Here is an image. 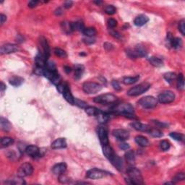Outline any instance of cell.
<instances>
[{"label":"cell","instance_id":"cell-1","mask_svg":"<svg viewBox=\"0 0 185 185\" xmlns=\"http://www.w3.org/2000/svg\"><path fill=\"white\" fill-rule=\"evenodd\" d=\"M127 174L128 179L127 183L131 184H143V178L142 176L140 171L135 167H129L127 170Z\"/></svg>","mask_w":185,"mask_h":185},{"label":"cell","instance_id":"cell-2","mask_svg":"<svg viewBox=\"0 0 185 185\" xmlns=\"http://www.w3.org/2000/svg\"><path fill=\"white\" fill-rule=\"evenodd\" d=\"M112 112L124 115L131 118L134 117V108L129 104H120L113 107Z\"/></svg>","mask_w":185,"mask_h":185},{"label":"cell","instance_id":"cell-3","mask_svg":"<svg viewBox=\"0 0 185 185\" xmlns=\"http://www.w3.org/2000/svg\"><path fill=\"white\" fill-rule=\"evenodd\" d=\"M151 88V84L148 83H143L138 86H135V87L130 88L128 91L127 95L129 96H137L143 93H146Z\"/></svg>","mask_w":185,"mask_h":185},{"label":"cell","instance_id":"cell-4","mask_svg":"<svg viewBox=\"0 0 185 185\" xmlns=\"http://www.w3.org/2000/svg\"><path fill=\"white\" fill-rule=\"evenodd\" d=\"M95 103L101 104H114L117 101V98L114 95L111 93H106V94L100 95L93 99Z\"/></svg>","mask_w":185,"mask_h":185},{"label":"cell","instance_id":"cell-5","mask_svg":"<svg viewBox=\"0 0 185 185\" xmlns=\"http://www.w3.org/2000/svg\"><path fill=\"white\" fill-rule=\"evenodd\" d=\"M102 86L94 82H86L83 85V90L87 94H95L102 89Z\"/></svg>","mask_w":185,"mask_h":185},{"label":"cell","instance_id":"cell-6","mask_svg":"<svg viewBox=\"0 0 185 185\" xmlns=\"http://www.w3.org/2000/svg\"><path fill=\"white\" fill-rule=\"evenodd\" d=\"M157 104V99L153 96H146L144 98H142L138 101V104L144 109H152L156 106Z\"/></svg>","mask_w":185,"mask_h":185},{"label":"cell","instance_id":"cell-7","mask_svg":"<svg viewBox=\"0 0 185 185\" xmlns=\"http://www.w3.org/2000/svg\"><path fill=\"white\" fill-rule=\"evenodd\" d=\"M111 173L107 172V171H104V170L94 168V169H90L89 171H88V172L86 173V176L91 179H99L105 177V176L109 175Z\"/></svg>","mask_w":185,"mask_h":185},{"label":"cell","instance_id":"cell-8","mask_svg":"<svg viewBox=\"0 0 185 185\" xmlns=\"http://www.w3.org/2000/svg\"><path fill=\"white\" fill-rule=\"evenodd\" d=\"M175 99V94L172 91H163L159 94L158 97V100L161 104H170V103L173 102Z\"/></svg>","mask_w":185,"mask_h":185},{"label":"cell","instance_id":"cell-9","mask_svg":"<svg viewBox=\"0 0 185 185\" xmlns=\"http://www.w3.org/2000/svg\"><path fill=\"white\" fill-rule=\"evenodd\" d=\"M33 172V167L29 163H25L20 166L18 171V176L21 177L28 176L31 175Z\"/></svg>","mask_w":185,"mask_h":185},{"label":"cell","instance_id":"cell-10","mask_svg":"<svg viewBox=\"0 0 185 185\" xmlns=\"http://www.w3.org/2000/svg\"><path fill=\"white\" fill-rule=\"evenodd\" d=\"M19 50V47L18 45L12 44H7L1 46L0 52L1 54H9L12 53L17 52Z\"/></svg>","mask_w":185,"mask_h":185},{"label":"cell","instance_id":"cell-11","mask_svg":"<svg viewBox=\"0 0 185 185\" xmlns=\"http://www.w3.org/2000/svg\"><path fill=\"white\" fill-rule=\"evenodd\" d=\"M98 135L102 146L109 144V137H108L107 130L104 127H99L98 129Z\"/></svg>","mask_w":185,"mask_h":185},{"label":"cell","instance_id":"cell-12","mask_svg":"<svg viewBox=\"0 0 185 185\" xmlns=\"http://www.w3.org/2000/svg\"><path fill=\"white\" fill-rule=\"evenodd\" d=\"M40 45H41V51H40V53L44 55L45 57L48 59V58L50 56V48L46 38L44 37L41 38V39H40Z\"/></svg>","mask_w":185,"mask_h":185},{"label":"cell","instance_id":"cell-13","mask_svg":"<svg viewBox=\"0 0 185 185\" xmlns=\"http://www.w3.org/2000/svg\"><path fill=\"white\" fill-rule=\"evenodd\" d=\"M113 135L119 140H126L129 137V133L127 130L123 129H114L113 131Z\"/></svg>","mask_w":185,"mask_h":185},{"label":"cell","instance_id":"cell-14","mask_svg":"<svg viewBox=\"0 0 185 185\" xmlns=\"http://www.w3.org/2000/svg\"><path fill=\"white\" fill-rule=\"evenodd\" d=\"M26 153H27L29 156L33 158L38 157L41 156V149H39L37 146H28L26 148Z\"/></svg>","mask_w":185,"mask_h":185},{"label":"cell","instance_id":"cell-15","mask_svg":"<svg viewBox=\"0 0 185 185\" xmlns=\"http://www.w3.org/2000/svg\"><path fill=\"white\" fill-rule=\"evenodd\" d=\"M67 171V165L64 163H59L54 165L52 168V172L55 175H59L64 174Z\"/></svg>","mask_w":185,"mask_h":185},{"label":"cell","instance_id":"cell-16","mask_svg":"<svg viewBox=\"0 0 185 185\" xmlns=\"http://www.w3.org/2000/svg\"><path fill=\"white\" fill-rule=\"evenodd\" d=\"M132 127L134 128L136 130L140 131V132H149L151 130V127L148 124H142L140 122H138V121H135L131 124Z\"/></svg>","mask_w":185,"mask_h":185},{"label":"cell","instance_id":"cell-17","mask_svg":"<svg viewBox=\"0 0 185 185\" xmlns=\"http://www.w3.org/2000/svg\"><path fill=\"white\" fill-rule=\"evenodd\" d=\"M103 148V153H104V156H106V158L109 160V161H111L112 160V158L114 157L115 154L114 150L111 146L109 145H106V146H102Z\"/></svg>","mask_w":185,"mask_h":185},{"label":"cell","instance_id":"cell-18","mask_svg":"<svg viewBox=\"0 0 185 185\" xmlns=\"http://www.w3.org/2000/svg\"><path fill=\"white\" fill-rule=\"evenodd\" d=\"M61 94L63 95V97H64V99H65L68 103H69V104L72 105L75 104V98H74V96L72 94L70 89H69V85L67 86L65 89H64V92L61 93Z\"/></svg>","mask_w":185,"mask_h":185},{"label":"cell","instance_id":"cell-19","mask_svg":"<svg viewBox=\"0 0 185 185\" xmlns=\"http://www.w3.org/2000/svg\"><path fill=\"white\" fill-rule=\"evenodd\" d=\"M110 162L114 165L118 171H121L123 170V168H124V163H123L122 159L120 157H119L117 155H115L114 157L112 158V160H111Z\"/></svg>","mask_w":185,"mask_h":185},{"label":"cell","instance_id":"cell-20","mask_svg":"<svg viewBox=\"0 0 185 185\" xmlns=\"http://www.w3.org/2000/svg\"><path fill=\"white\" fill-rule=\"evenodd\" d=\"M67 147V142L64 138H58L51 143V148L53 149H60Z\"/></svg>","mask_w":185,"mask_h":185},{"label":"cell","instance_id":"cell-21","mask_svg":"<svg viewBox=\"0 0 185 185\" xmlns=\"http://www.w3.org/2000/svg\"><path fill=\"white\" fill-rule=\"evenodd\" d=\"M148 20H149V18L147 16L145 15H140L135 19L134 23L136 26L140 27V26L146 25L148 22Z\"/></svg>","mask_w":185,"mask_h":185},{"label":"cell","instance_id":"cell-22","mask_svg":"<svg viewBox=\"0 0 185 185\" xmlns=\"http://www.w3.org/2000/svg\"><path fill=\"white\" fill-rule=\"evenodd\" d=\"M134 50L137 57H144L147 55V50H146L144 46L141 44L137 45Z\"/></svg>","mask_w":185,"mask_h":185},{"label":"cell","instance_id":"cell-23","mask_svg":"<svg viewBox=\"0 0 185 185\" xmlns=\"http://www.w3.org/2000/svg\"><path fill=\"white\" fill-rule=\"evenodd\" d=\"M23 82H24V79L19 76H12L9 80L10 84L13 86H15V87H18V86H21L23 83Z\"/></svg>","mask_w":185,"mask_h":185},{"label":"cell","instance_id":"cell-24","mask_svg":"<svg viewBox=\"0 0 185 185\" xmlns=\"http://www.w3.org/2000/svg\"><path fill=\"white\" fill-rule=\"evenodd\" d=\"M135 140L137 144L139 145L141 147H146L149 144V141H148V138L142 135H138L135 137Z\"/></svg>","mask_w":185,"mask_h":185},{"label":"cell","instance_id":"cell-25","mask_svg":"<svg viewBox=\"0 0 185 185\" xmlns=\"http://www.w3.org/2000/svg\"><path fill=\"white\" fill-rule=\"evenodd\" d=\"M96 117H97L98 121H99L100 123L104 124V123H106L109 120L110 115L109 114H108V113H105L100 111L97 116H96Z\"/></svg>","mask_w":185,"mask_h":185},{"label":"cell","instance_id":"cell-26","mask_svg":"<svg viewBox=\"0 0 185 185\" xmlns=\"http://www.w3.org/2000/svg\"><path fill=\"white\" fill-rule=\"evenodd\" d=\"M23 177L18 176V177H14L12 179H9L7 181H4V184H25L26 181L23 179Z\"/></svg>","mask_w":185,"mask_h":185},{"label":"cell","instance_id":"cell-27","mask_svg":"<svg viewBox=\"0 0 185 185\" xmlns=\"http://www.w3.org/2000/svg\"><path fill=\"white\" fill-rule=\"evenodd\" d=\"M84 72V67L81 64H76L75 66V78L77 80L80 79Z\"/></svg>","mask_w":185,"mask_h":185},{"label":"cell","instance_id":"cell-28","mask_svg":"<svg viewBox=\"0 0 185 185\" xmlns=\"http://www.w3.org/2000/svg\"><path fill=\"white\" fill-rule=\"evenodd\" d=\"M0 124H1V129L5 132H9L12 128V125L10 121L4 117H1L0 119Z\"/></svg>","mask_w":185,"mask_h":185},{"label":"cell","instance_id":"cell-29","mask_svg":"<svg viewBox=\"0 0 185 185\" xmlns=\"http://www.w3.org/2000/svg\"><path fill=\"white\" fill-rule=\"evenodd\" d=\"M125 159L129 165H133L135 161V153L133 151H128L125 153Z\"/></svg>","mask_w":185,"mask_h":185},{"label":"cell","instance_id":"cell-30","mask_svg":"<svg viewBox=\"0 0 185 185\" xmlns=\"http://www.w3.org/2000/svg\"><path fill=\"white\" fill-rule=\"evenodd\" d=\"M71 27L72 31H82L83 32V30L85 29L84 24L81 21H77V22L71 23Z\"/></svg>","mask_w":185,"mask_h":185},{"label":"cell","instance_id":"cell-31","mask_svg":"<svg viewBox=\"0 0 185 185\" xmlns=\"http://www.w3.org/2000/svg\"><path fill=\"white\" fill-rule=\"evenodd\" d=\"M148 61L151 63V64H152L153 66L156 67H159L163 65V61L159 58L156 57V56H151L148 59Z\"/></svg>","mask_w":185,"mask_h":185},{"label":"cell","instance_id":"cell-32","mask_svg":"<svg viewBox=\"0 0 185 185\" xmlns=\"http://www.w3.org/2000/svg\"><path fill=\"white\" fill-rule=\"evenodd\" d=\"M140 80V76L135 77H126L123 79V83L125 85H132L135 83Z\"/></svg>","mask_w":185,"mask_h":185},{"label":"cell","instance_id":"cell-33","mask_svg":"<svg viewBox=\"0 0 185 185\" xmlns=\"http://www.w3.org/2000/svg\"><path fill=\"white\" fill-rule=\"evenodd\" d=\"M14 143V140L10 137H4L1 139V145L2 147H8Z\"/></svg>","mask_w":185,"mask_h":185},{"label":"cell","instance_id":"cell-34","mask_svg":"<svg viewBox=\"0 0 185 185\" xmlns=\"http://www.w3.org/2000/svg\"><path fill=\"white\" fill-rule=\"evenodd\" d=\"M86 114L89 116H96L99 113L100 110L98 109L97 108L94 107V106H88L87 108H86Z\"/></svg>","mask_w":185,"mask_h":185},{"label":"cell","instance_id":"cell-35","mask_svg":"<svg viewBox=\"0 0 185 185\" xmlns=\"http://www.w3.org/2000/svg\"><path fill=\"white\" fill-rule=\"evenodd\" d=\"M96 30L94 28H86L83 30V33L87 37H93L96 35Z\"/></svg>","mask_w":185,"mask_h":185},{"label":"cell","instance_id":"cell-36","mask_svg":"<svg viewBox=\"0 0 185 185\" xmlns=\"http://www.w3.org/2000/svg\"><path fill=\"white\" fill-rule=\"evenodd\" d=\"M176 78H177V88L179 91H183L184 89V75L181 73Z\"/></svg>","mask_w":185,"mask_h":185},{"label":"cell","instance_id":"cell-37","mask_svg":"<svg viewBox=\"0 0 185 185\" xmlns=\"http://www.w3.org/2000/svg\"><path fill=\"white\" fill-rule=\"evenodd\" d=\"M164 79L166 80L167 83L171 84L176 79V75L174 72H167L164 75Z\"/></svg>","mask_w":185,"mask_h":185},{"label":"cell","instance_id":"cell-38","mask_svg":"<svg viewBox=\"0 0 185 185\" xmlns=\"http://www.w3.org/2000/svg\"><path fill=\"white\" fill-rule=\"evenodd\" d=\"M182 46V41L180 38H174L172 42V47L175 49H181Z\"/></svg>","mask_w":185,"mask_h":185},{"label":"cell","instance_id":"cell-39","mask_svg":"<svg viewBox=\"0 0 185 185\" xmlns=\"http://www.w3.org/2000/svg\"><path fill=\"white\" fill-rule=\"evenodd\" d=\"M61 28L66 33H70L72 31L71 27V23L63 22L61 23Z\"/></svg>","mask_w":185,"mask_h":185},{"label":"cell","instance_id":"cell-40","mask_svg":"<svg viewBox=\"0 0 185 185\" xmlns=\"http://www.w3.org/2000/svg\"><path fill=\"white\" fill-rule=\"evenodd\" d=\"M148 133H150V135H151V136L154 137H163V135L162 132L160 131L159 129H152V128H151V130H150Z\"/></svg>","mask_w":185,"mask_h":185},{"label":"cell","instance_id":"cell-41","mask_svg":"<svg viewBox=\"0 0 185 185\" xmlns=\"http://www.w3.org/2000/svg\"><path fill=\"white\" fill-rule=\"evenodd\" d=\"M170 137L176 141H182L183 138H184V136H183L182 134L178 132H171L170 134Z\"/></svg>","mask_w":185,"mask_h":185},{"label":"cell","instance_id":"cell-42","mask_svg":"<svg viewBox=\"0 0 185 185\" xmlns=\"http://www.w3.org/2000/svg\"><path fill=\"white\" fill-rule=\"evenodd\" d=\"M54 53L56 56L61 58H66L67 56V54L65 51H64V50H62L61 49H58V48L55 49Z\"/></svg>","mask_w":185,"mask_h":185},{"label":"cell","instance_id":"cell-43","mask_svg":"<svg viewBox=\"0 0 185 185\" xmlns=\"http://www.w3.org/2000/svg\"><path fill=\"white\" fill-rule=\"evenodd\" d=\"M170 143L167 140H162L160 143V148L163 151H166L170 148Z\"/></svg>","mask_w":185,"mask_h":185},{"label":"cell","instance_id":"cell-44","mask_svg":"<svg viewBox=\"0 0 185 185\" xmlns=\"http://www.w3.org/2000/svg\"><path fill=\"white\" fill-rule=\"evenodd\" d=\"M74 105H76V106H78V107L81 108V109H86V108H87L88 106L87 103L85 102V101H81V100L77 99V98H75V100Z\"/></svg>","mask_w":185,"mask_h":185},{"label":"cell","instance_id":"cell-45","mask_svg":"<svg viewBox=\"0 0 185 185\" xmlns=\"http://www.w3.org/2000/svg\"><path fill=\"white\" fill-rule=\"evenodd\" d=\"M105 12H106V14L111 15H114L116 13V9L114 5H108L105 8Z\"/></svg>","mask_w":185,"mask_h":185},{"label":"cell","instance_id":"cell-46","mask_svg":"<svg viewBox=\"0 0 185 185\" xmlns=\"http://www.w3.org/2000/svg\"><path fill=\"white\" fill-rule=\"evenodd\" d=\"M174 38V37L172 36L171 33H168L167 38H166V45H167V47H172V42Z\"/></svg>","mask_w":185,"mask_h":185},{"label":"cell","instance_id":"cell-47","mask_svg":"<svg viewBox=\"0 0 185 185\" xmlns=\"http://www.w3.org/2000/svg\"><path fill=\"white\" fill-rule=\"evenodd\" d=\"M184 179H185L184 174L183 172H181V173H178V174L174 176L173 179H174V181H175V182H176V181H183V180H184Z\"/></svg>","mask_w":185,"mask_h":185},{"label":"cell","instance_id":"cell-48","mask_svg":"<svg viewBox=\"0 0 185 185\" xmlns=\"http://www.w3.org/2000/svg\"><path fill=\"white\" fill-rule=\"evenodd\" d=\"M179 30L183 36L185 35V20H181L179 23Z\"/></svg>","mask_w":185,"mask_h":185},{"label":"cell","instance_id":"cell-49","mask_svg":"<svg viewBox=\"0 0 185 185\" xmlns=\"http://www.w3.org/2000/svg\"><path fill=\"white\" fill-rule=\"evenodd\" d=\"M59 181L61 183H63V184H65V183H69V178H68L67 176H65L64 174H61L59 176Z\"/></svg>","mask_w":185,"mask_h":185},{"label":"cell","instance_id":"cell-50","mask_svg":"<svg viewBox=\"0 0 185 185\" xmlns=\"http://www.w3.org/2000/svg\"><path fill=\"white\" fill-rule=\"evenodd\" d=\"M108 26L111 29H112V28H115L117 26V21L113 19V18H110V19L108 20Z\"/></svg>","mask_w":185,"mask_h":185},{"label":"cell","instance_id":"cell-51","mask_svg":"<svg viewBox=\"0 0 185 185\" xmlns=\"http://www.w3.org/2000/svg\"><path fill=\"white\" fill-rule=\"evenodd\" d=\"M111 84H112V86L113 88H114L116 91H121V87L120 86L119 82L116 81V80H113L112 83H111Z\"/></svg>","mask_w":185,"mask_h":185},{"label":"cell","instance_id":"cell-52","mask_svg":"<svg viewBox=\"0 0 185 185\" xmlns=\"http://www.w3.org/2000/svg\"><path fill=\"white\" fill-rule=\"evenodd\" d=\"M83 41L87 44H92L93 43H95L96 40H95L94 38H93V37H87L86 38H84V39H83Z\"/></svg>","mask_w":185,"mask_h":185},{"label":"cell","instance_id":"cell-53","mask_svg":"<svg viewBox=\"0 0 185 185\" xmlns=\"http://www.w3.org/2000/svg\"><path fill=\"white\" fill-rule=\"evenodd\" d=\"M109 33H110V34H111L112 36H114V38H121V35L119 34V33H118L117 31H114V30L111 29V30H110Z\"/></svg>","mask_w":185,"mask_h":185},{"label":"cell","instance_id":"cell-54","mask_svg":"<svg viewBox=\"0 0 185 185\" xmlns=\"http://www.w3.org/2000/svg\"><path fill=\"white\" fill-rule=\"evenodd\" d=\"M39 3L38 1H35V0H32V1H30L28 2V7L31 8H34L38 5V4Z\"/></svg>","mask_w":185,"mask_h":185},{"label":"cell","instance_id":"cell-55","mask_svg":"<svg viewBox=\"0 0 185 185\" xmlns=\"http://www.w3.org/2000/svg\"><path fill=\"white\" fill-rule=\"evenodd\" d=\"M104 46L105 49H106V50H108V51H111V50H112L113 49H114V46H113L111 44H110V43H105Z\"/></svg>","mask_w":185,"mask_h":185},{"label":"cell","instance_id":"cell-56","mask_svg":"<svg viewBox=\"0 0 185 185\" xmlns=\"http://www.w3.org/2000/svg\"><path fill=\"white\" fill-rule=\"evenodd\" d=\"M120 148H121L122 150H124V151H127V150H128L129 148V144H127V143H121V144H120Z\"/></svg>","mask_w":185,"mask_h":185},{"label":"cell","instance_id":"cell-57","mask_svg":"<svg viewBox=\"0 0 185 185\" xmlns=\"http://www.w3.org/2000/svg\"><path fill=\"white\" fill-rule=\"evenodd\" d=\"M72 4H73V2L72 1H67L64 2V7L65 8H67V9H68V8L71 7L72 5Z\"/></svg>","mask_w":185,"mask_h":185},{"label":"cell","instance_id":"cell-58","mask_svg":"<svg viewBox=\"0 0 185 185\" xmlns=\"http://www.w3.org/2000/svg\"><path fill=\"white\" fill-rule=\"evenodd\" d=\"M0 19H1V25H3L7 20V17L4 15L1 14L0 15Z\"/></svg>","mask_w":185,"mask_h":185},{"label":"cell","instance_id":"cell-59","mask_svg":"<svg viewBox=\"0 0 185 185\" xmlns=\"http://www.w3.org/2000/svg\"><path fill=\"white\" fill-rule=\"evenodd\" d=\"M154 123L156 124V125H158V127H165L167 126V124H165V123L159 122V121H155Z\"/></svg>","mask_w":185,"mask_h":185},{"label":"cell","instance_id":"cell-60","mask_svg":"<svg viewBox=\"0 0 185 185\" xmlns=\"http://www.w3.org/2000/svg\"><path fill=\"white\" fill-rule=\"evenodd\" d=\"M64 71H65L67 73H70L72 72V68L68 66H65L64 67Z\"/></svg>","mask_w":185,"mask_h":185},{"label":"cell","instance_id":"cell-61","mask_svg":"<svg viewBox=\"0 0 185 185\" xmlns=\"http://www.w3.org/2000/svg\"><path fill=\"white\" fill-rule=\"evenodd\" d=\"M6 89V86L4 84V83L3 82H1V93H3L4 91V90Z\"/></svg>","mask_w":185,"mask_h":185},{"label":"cell","instance_id":"cell-62","mask_svg":"<svg viewBox=\"0 0 185 185\" xmlns=\"http://www.w3.org/2000/svg\"><path fill=\"white\" fill-rule=\"evenodd\" d=\"M55 14L56 15H59L62 14V10H61L60 8H59V9H57L56 10V12H55Z\"/></svg>","mask_w":185,"mask_h":185},{"label":"cell","instance_id":"cell-63","mask_svg":"<svg viewBox=\"0 0 185 185\" xmlns=\"http://www.w3.org/2000/svg\"><path fill=\"white\" fill-rule=\"evenodd\" d=\"M175 182L174 181H168V182L166 183V184H174Z\"/></svg>","mask_w":185,"mask_h":185},{"label":"cell","instance_id":"cell-64","mask_svg":"<svg viewBox=\"0 0 185 185\" xmlns=\"http://www.w3.org/2000/svg\"><path fill=\"white\" fill-rule=\"evenodd\" d=\"M94 3H96V4H101V3H102V1H94Z\"/></svg>","mask_w":185,"mask_h":185}]
</instances>
